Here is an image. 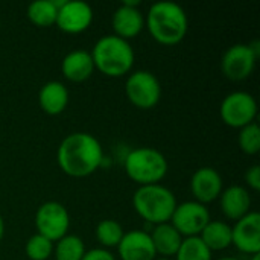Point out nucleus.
<instances>
[{
  "mask_svg": "<svg viewBox=\"0 0 260 260\" xmlns=\"http://www.w3.org/2000/svg\"><path fill=\"white\" fill-rule=\"evenodd\" d=\"M219 204H221V210L222 213L229 218V219H241L242 216H245L251 207V197L248 193V190L241 186V184H232L225 189H222L221 195H219Z\"/></svg>",
  "mask_w": 260,
  "mask_h": 260,
  "instance_id": "16",
  "label": "nucleus"
},
{
  "mask_svg": "<svg viewBox=\"0 0 260 260\" xmlns=\"http://www.w3.org/2000/svg\"><path fill=\"white\" fill-rule=\"evenodd\" d=\"M125 171L128 177L140 186L154 184L168 174V160L158 149L140 146L126 155Z\"/></svg>",
  "mask_w": 260,
  "mask_h": 260,
  "instance_id": "5",
  "label": "nucleus"
},
{
  "mask_svg": "<svg viewBox=\"0 0 260 260\" xmlns=\"http://www.w3.org/2000/svg\"><path fill=\"white\" fill-rule=\"evenodd\" d=\"M53 245L55 244L52 241L35 233L34 236H30L27 239L24 251H26V256L30 260H47L53 253Z\"/></svg>",
  "mask_w": 260,
  "mask_h": 260,
  "instance_id": "25",
  "label": "nucleus"
},
{
  "mask_svg": "<svg viewBox=\"0 0 260 260\" xmlns=\"http://www.w3.org/2000/svg\"><path fill=\"white\" fill-rule=\"evenodd\" d=\"M93 70L94 62L91 53L85 49H73L61 61L62 75L73 82L85 81L87 78L91 76Z\"/></svg>",
  "mask_w": 260,
  "mask_h": 260,
  "instance_id": "17",
  "label": "nucleus"
},
{
  "mask_svg": "<svg viewBox=\"0 0 260 260\" xmlns=\"http://www.w3.org/2000/svg\"><path fill=\"white\" fill-rule=\"evenodd\" d=\"M251 260H260V254H253V256H251Z\"/></svg>",
  "mask_w": 260,
  "mask_h": 260,
  "instance_id": "31",
  "label": "nucleus"
},
{
  "mask_svg": "<svg viewBox=\"0 0 260 260\" xmlns=\"http://www.w3.org/2000/svg\"><path fill=\"white\" fill-rule=\"evenodd\" d=\"M3 236H5V221L0 215V241L3 239Z\"/></svg>",
  "mask_w": 260,
  "mask_h": 260,
  "instance_id": "29",
  "label": "nucleus"
},
{
  "mask_svg": "<svg viewBox=\"0 0 260 260\" xmlns=\"http://www.w3.org/2000/svg\"><path fill=\"white\" fill-rule=\"evenodd\" d=\"M58 6L53 0H35L27 6V17L37 26H50L56 21Z\"/></svg>",
  "mask_w": 260,
  "mask_h": 260,
  "instance_id": "22",
  "label": "nucleus"
},
{
  "mask_svg": "<svg viewBox=\"0 0 260 260\" xmlns=\"http://www.w3.org/2000/svg\"><path fill=\"white\" fill-rule=\"evenodd\" d=\"M200 239L210 251L225 250L232 245V227L219 219H210L200 233Z\"/></svg>",
  "mask_w": 260,
  "mask_h": 260,
  "instance_id": "20",
  "label": "nucleus"
},
{
  "mask_svg": "<svg viewBox=\"0 0 260 260\" xmlns=\"http://www.w3.org/2000/svg\"><path fill=\"white\" fill-rule=\"evenodd\" d=\"M84 241L76 235H66L53 245V254L56 260H81L85 254Z\"/></svg>",
  "mask_w": 260,
  "mask_h": 260,
  "instance_id": "21",
  "label": "nucleus"
},
{
  "mask_svg": "<svg viewBox=\"0 0 260 260\" xmlns=\"http://www.w3.org/2000/svg\"><path fill=\"white\" fill-rule=\"evenodd\" d=\"M209 221L210 212L206 204H201L198 201H186L177 204L169 222L178 230L183 238H193L200 236Z\"/></svg>",
  "mask_w": 260,
  "mask_h": 260,
  "instance_id": "9",
  "label": "nucleus"
},
{
  "mask_svg": "<svg viewBox=\"0 0 260 260\" xmlns=\"http://www.w3.org/2000/svg\"><path fill=\"white\" fill-rule=\"evenodd\" d=\"M177 198L171 189L160 183L139 186L133 195V206L136 212L151 224H165L177 207Z\"/></svg>",
  "mask_w": 260,
  "mask_h": 260,
  "instance_id": "4",
  "label": "nucleus"
},
{
  "mask_svg": "<svg viewBox=\"0 0 260 260\" xmlns=\"http://www.w3.org/2000/svg\"><path fill=\"white\" fill-rule=\"evenodd\" d=\"M256 59L257 50L251 44L238 43L230 46L224 52L221 59V69L227 78L233 81H241L253 73L256 67Z\"/></svg>",
  "mask_w": 260,
  "mask_h": 260,
  "instance_id": "10",
  "label": "nucleus"
},
{
  "mask_svg": "<svg viewBox=\"0 0 260 260\" xmlns=\"http://www.w3.org/2000/svg\"><path fill=\"white\" fill-rule=\"evenodd\" d=\"M128 99L139 108H151L161 98V85L158 78L149 70L133 72L125 85Z\"/></svg>",
  "mask_w": 260,
  "mask_h": 260,
  "instance_id": "8",
  "label": "nucleus"
},
{
  "mask_svg": "<svg viewBox=\"0 0 260 260\" xmlns=\"http://www.w3.org/2000/svg\"><path fill=\"white\" fill-rule=\"evenodd\" d=\"M145 24L151 35L161 44L180 43L189 29V20L184 8L171 0H161L151 5Z\"/></svg>",
  "mask_w": 260,
  "mask_h": 260,
  "instance_id": "2",
  "label": "nucleus"
},
{
  "mask_svg": "<svg viewBox=\"0 0 260 260\" xmlns=\"http://www.w3.org/2000/svg\"><path fill=\"white\" fill-rule=\"evenodd\" d=\"M122 260H154L157 257L152 239L145 230H129L117 245Z\"/></svg>",
  "mask_w": 260,
  "mask_h": 260,
  "instance_id": "14",
  "label": "nucleus"
},
{
  "mask_svg": "<svg viewBox=\"0 0 260 260\" xmlns=\"http://www.w3.org/2000/svg\"><path fill=\"white\" fill-rule=\"evenodd\" d=\"M90 53L94 67L107 76H123L134 64L133 46L128 40L116 34H107L101 37L94 43Z\"/></svg>",
  "mask_w": 260,
  "mask_h": 260,
  "instance_id": "3",
  "label": "nucleus"
},
{
  "mask_svg": "<svg viewBox=\"0 0 260 260\" xmlns=\"http://www.w3.org/2000/svg\"><path fill=\"white\" fill-rule=\"evenodd\" d=\"M35 227L38 235L56 242L67 235L70 227V215L61 203L46 201L37 209Z\"/></svg>",
  "mask_w": 260,
  "mask_h": 260,
  "instance_id": "6",
  "label": "nucleus"
},
{
  "mask_svg": "<svg viewBox=\"0 0 260 260\" xmlns=\"http://www.w3.org/2000/svg\"><path fill=\"white\" fill-rule=\"evenodd\" d=\"M91 21L93 8L84 0H62L58 6L55 24L66 32H82L91 24Z\"/></svg>",
  "mask_w": 260,
  "mask_h": 260,
  "instance_id": "11",
  "label": "nucleus"
},
{
  "mask_svg": "<svg viewBox=\"0 0 260 260\" xmlns=\"http://www.w3.org/2000/svg\"><path fill=\"white\" fill-rule=\"evenodd\" d=\"M175 260H212V251L204 245L200 236L184 238Z\"/></svg>",
  "mask_w": 260,
  "mask_h": 260,
  "instance_id": "24",
  "label": "nucleus"
},
{
  "mask_svg": "<svg viewBox=\"0 0 260 260\" xmlns=\"http://www.w3.org/2000/svg\"><path fill=\"white\" fill-rule=\"evenodd\" d=\"M149 236L152 239L155 253L160 254L161 257L175 256L177 251L180 250V245H181L183 239H184L171 222L155 225L154 230L149 233Z\"/></svg>",
  "mask_w": 260,
  "mask_h": 260,
  "instance_id": "18",
  "label": "nucleus"
},
{
  "mask_svg": "<svg viewBox=\"0 0 260 260\" xmlns=\"http://www.w3.org/2000/svg\"><path fill=\"white\" fill-rule=\"evenodd\" d=\"M58 165L70 177H87L93 174L104 160L101 142L90 133H70L56 151Z\"/></svg>",
  "mask_w": 260,
  "mask_h": 260,
  "instance_id": "1",
  "label": "nucleus"
},
{
  "mask_svg": "<svg viewBox=\"0 0 260 260\" xmlns=\"http://www.w3.org/2000/svg\"><path fill=\"white\" fill-rule=\"evenodd\" d=\"M245 181L248 183V186L254 190H260V166L259 165H253L247 169L245 172Z\"/></svg>",
  "mask_w": 260,
  "mask_h": 260,
  "instance_id": "28",
  "label": "nucleus"
},
{
  "mask_svg": "<svg viewBox=\"0 0 260 260\" xmlns=\"http://www.w3.org/2000/svg\"><path fill=\"white\" fill-rule=\"evenodd\" d=\"M232 245L247 254L260 253V215L248 212L232 227Z\"/></svg>",
  "mask_w": 260,
  "mask_h": 260,
  "instance_id": "12",
  "label": "nucleus"
},
{
  "mask_svg": "<svg viewBox=\"0 0 260 260\" xmlns=\"http://www.w3.org/2000/svg\"><path fill=\"white\" fill-rule=\"evenodd\" d=\"M81 260H116V257L107 248H91L85 251Z\"/></svg>",
  "mask_w": 260,
  "mask_h": 260,
  "instance_id": "27",
  "label": "nucleus"
},
{
  "mask_svg": "<svg viewBox=\"0 0 260 260\" xmlns=\"http://www.w3.org/2000/svg\"><path fill=\"white\" fill-rule=\"evenodd\" d=\"M38 102L47 114H59L69 104V90L61 81H47L40 88Z\"/></svg>",
  "mask_w": 260,
  "mask_h": 260,
  "instance_id": "19",
  "label": "nucleus"
},
{
  "mask_svg": "<svg viewBox=\"0 0 260 260\" xmlns=\"http://www.w3.org/2000/svg\"><path fill=\"white\" fill-rule=\"evenodd\" d=\"M238 142L241 149L245 154H256L260 149V128L256 122H251L242 128H239V136H238Z\"/></svg>",
  "mask_w": 260,
  "mask_h": 260,
  "instance_id": "26",
  "label": "nucleus"
},
{
  "mask_svg": "<svg viewBox=\"0 0 260 260\" xmlns=\"http://www.w3.org/2000/svg\"><path fill=\"white\" fill-rule=\"evenodd\" d=\"M114 34L128 40L136 37L145 26V17L137 8V2H123L113 14Z\"/></svg>",
  "mask_w": 260,
  "mask_h": 260,
  "instance_id": "15",
  "label": "nucleus"
},
{
  "mask_svg": "<svg viewBox=\"0 0 260 260\" xmlns=\"http://www.w3.org/2000/svg\"><path fill=\"white\" fill-rule=\"evenodd\" d=\"M218 260H239V259H236V257H221V259H218Z\"/></svg>",
  "mask_w": 260,
  "mask_h": 260,
  "instance_id": "30",
  "label": "nucleus"
},
{
  "mask_svg": "<svg viewBox=\"0 0 260 260\" xmlns=\"http://www.w3.org/2000/svg\"><path fill=\"white\" fill-rule=\"evenodd\" d=\"M154 260H172L171 257H155Z\"/></svg>",
  "mask_w": 260,
  "mask_h": 260,
  "instance_id": "32",
  "label": "nucleus"
},
{
  "mask_svg": "<svg viewBox=\"0 0 260 260\" xmlns=\"http://www.w3.org/2000/svg\"><path fill=\"white\" fill-rule=\"evenodd\" d=\"M221 119L233 128H242L251 122L257 114V102L248 91L238 90L227 94L219 107Z\"/></svg>",
  "mask_w": 260,
  "mask_h": 260,
  "instance_id": "7",
  "label": "nucleus"
},
{
  "mask_svg": "<svg viewBox=\"0 0 260 260\" xmlns=\"http://www.w3.org/2000/svg\"><path fill=\"white\" fill-rule=\"evenodd\" d=\"M125 232L122 225L114 219H102L96 225V239L105 248H113L119 245Z\"/></svg>",
  "mask_w": 260,
  "mask_h": 260,
  "instance_id": "23",
  "label": "nucleus"
},
{
  "mask_svg": "<svg viewBox=\"0 0 260 260\" xmlns=\"http://www.w3.org/2000/svg\"><path fill=\"white\" fill-rule=\"evenodd\" d=\"M190 189L195 197V201L206 204L219 198L224 183L221 174L210 166H203L197 169L190 178Z\"/></svg>",
  "mask_w": 260,
  "mask_h": 260,
  "instance_id": "13",
  "label": "nucleus"
}]
</instances>
